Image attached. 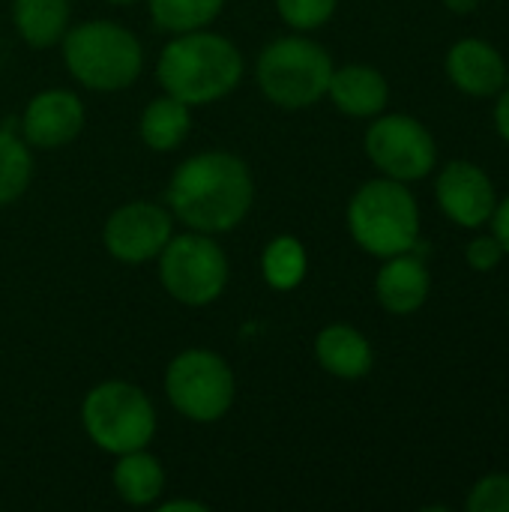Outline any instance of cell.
Returning a JSON list of instances; mask_svg holds the SVG:
<instances>
[{
	"label": "cell",
	"instance_id": "21",
	"mask_svg": "<svg viewBox=\"0 0 509 512\" xmlns=\"http://www.w3.org/2000/svg\"><path fill=\"white\" fill-rule=\"evenodd\" d=\"M33 177V156L27 141L12 129H0V207L18 201Z\"/></svg>",
	"mask_w": 509,
	"mask_h": 512
},
{
	"label": "cell",
	"instance_id": "28",
	"mask_svg": "<svg viewBox=\"0 0 509 512\" xmlns=\"http://www.w3.org/2000/svg\"><path fill=\"white\" fill-rule=\"evenodd\" d=\"M210 507L207 504H201V501H168V504H162L159 512H207Z\"/></svg>",
	"mask_w": 509,
	"mask_h": 512
},
{
	"label": "cell",
	"instance_id": "29",
	"mask_svg": "<svg viewBox=\"0 0 509 512\" xmlns=\"http://www.w3.org/2000/svg\"><path fill=\"white\" fill-rule=\"evenodd\" d=\"M444 3H447V9H453L456 15H468V12L477 9L480 0H444Z\"/></svg>",
	"mask_w": 509,
	"mask_h": 512
},
{
	"label": "cell",
	"instance_id": "10",
	"mask_svg": "<svg viewBox=\"0 0 509 512\" xmlns=\"http://www.w3.org/2000/svg\"><path fill=\"white\" fill-rule=\"evenodd\" d=\"M171 213L150 201H129L117 207L105 228L102 243L111 258L123 264H144L150 258H159L165 243L171 240Z\"/></svg>",
	"mask_w": 509,
	"mask_h": 512
},
{
	"label": "cell",
	"instance_id": "1",
	"mask_svg": "<svg viewBox=\"0 0 509 512\" xmlns=\"http://www.w3.org/2000/svg\"><path fill=\"white\" fill-rule=\"evenodd\" d=\"M255 201L249 165L228 150H204L177 165L168 183L171 213L201 234L234 231Z\"/></svg>",
	"mask_w": 509,
	"mask_h": 512
},
{
	"label": "cell",
	"instance_id": "23",
	"mask_svg": "<svg viewBox=\"0 0 509 512\" xmlns=\"http://www.w3.org/2000/svg\"><path fill=\"white\" fill-rule=\"evenodd\" d=\"M339 0H276L282 21L294 30H315L327 24Z\"/></svg>",
	"mask_w": 509,
	"mask_h": 512
},
{
	"label": "cell",
	"instance_id": "20",
	"mask_svg": "<svg viewBox=\"0 0 509 512\" xmlns=\"http://www.w3.org/2000/svg\"><path fill=\"white\" fill-rule=\"evenodd\" d=\"M306 270H309V258H306V249L297 237H276L264 246V255H261V276L270 288L276 291H294L303 279H306Z\"/></svg>",
	"mask_w": 509,
	"mask_h": 512
},
{
	"label": "cell",
	"instance_id": "18",
	"mask_svg": "<svg viewBox=\"0 0 509 512\" xmlns=\"http://www.w3.org/2000/svg\"><path fill=\"white\" fill-rule=\"evenodd\" d=\"M12 21L27 45L51 48L69 30V0H12Z\"/></svg>",
	"mask_w": 509,
	"mask_h": 512
},
{
	"label": "cell",
	"instance_id": "14",
	"mask_svg": "<svg viewBox=\"0 0 509 512\" xmlns=\"http://www.w3.org/2000/svg\"><path fill=\"white\" fill-rule=\"evenodd\" d=\"M429 285L432 282H429V270H426L423 258L414 252H402V255L387 258V264L378 270L375 294L387 312L411 315L426 303Z\"/></svg>",
	"mask_w": 509,
	"mask_h": 512
},
{
	"label": "cell",
	"instance_id": "4",
	"mask_svg": "<svg viewBox=\"0 0 509 512\" xmlns=\"http://www.w3.org/2000/svg\"><path fill=\"white\" fill-rule=\"evenodd\" d=\"M348 228L360 249L378 258L411 252L420 240V210L405 183L393 177L369 180L348 204Z\"/></svg>",
	"mask_w": 509,
	"mask_h": 512
},
{
	"label": "cell",
	"instance_id": "27",
	"mask_svg": "<svg viewBox=\"0 0 509 512\" xmlns=\"http://www.w3.org/2000/svg\"><path fill=\"white\" fill-rule=\"evenodd\" d=\"M495 126H498L501 138L509 144V84L501 87V96H498V105H495Z\"/></svg>",
	"mask_w": 509,
	"mask_h": 512
},
{
	"label": "cell",
	"instance_id": "24",
	"mask_svg": "<svg viewBox=\"0 0 509 512\" xmlns=\"http://www.w3.org/2000/svg\"><path fill=\"white\" fill-rule=\"evenodd\" d=\"M468 512H509V474H489L483 477L468 501H465Z\"/></svg>",
	"mask_w": 509,
	"mask_h": 512
},
{
	"label": "cell",
	"instance_id": "16",
	"mask_svg": "<svg viewBox=\"0 0 509 512\" xmlns=\"http://www.w3.org/2000/svg\"><path fill=\"white\" fill-rule=\"evenodd\" d=\"M315 357L330 375L345 378V381L366 378L372 372V363H375L369 339L348 324L324 327L315 339Z\"/></svg>",
	"mask_w": 509,
	"mask_h": 512
},
{
	"label": "cell",
	"instance_id": "13",
	"mask_svg": "<svg viewBox=\"0 0 509 512\" xmlns=\"http://www.w3.org/2000/svg\"><path fill=\"white\" fill-rule=\"evenodd\" d=\"M447 75L468 96H495L507 84V63L495 45L462 39L447 54Z\"/></svg>",
	"mask_w": 509,
	"mask_h": 512
},
{
	"label": "cell",
	"instance_id": "15",
	"mask_svg": "<svg viewBox=\"0 0 509 512\" xmlns=\"http://www.w3.org/2000/svg\"><path fill=\"white\" fill-rule=\"evenodd\" d=\"M327 96L348 117H375L387 108L390 87L378 69L354 63V66L333 69Z\"/></svg>",
	"mask_w": 509,
	"mask_h": 512
},
{
	"label": "cell",
	"instance_id": "26",
	"mask_svg": "<svg viewBox=\"0 0 509 512\" xmlns=\"http://www.w3.org/2000/svg\"><path fill=\"white\" fill-rule=\"evenodd\" d=\"M492 222H495L492 228H495V237H498L504 255H509V198L498 201V207H495V213H492Z\"/></svg>",
	"mask_w": 509,
	"mask_h": 512
},
{
	"label": "cell",
	"instance_id": "11",
	"mask_svg": "<svg viewBox=\"0 0 509 512\" xmlns=\"http://www.w3.org/2000/svg\"><path fill=\"white\" fill-rule=\"evenodd\" d=\"M435 195L441 210L462 228H480L492 219L495 207H498V195H495V183L489 180V174L465 159L450 162L435 183Z\"/></svg>",
	"mask_w": 509,
	"mask_h": 512
},
{
	"label": "cell",
	"instance_id": "19",
	"mask_svg": "<svg viewBox=\"0 0 509 512\" xmlns=\"http://www.w3.org/2000/svg\"><path fill=\"white\" fill-rule=\"evenodd\" d=\"M189 126H192V111L186 102L174 99V96H159L153 99L144 114H141V141L156 150V153H168V150H177L186 135H189Z\"/></svg>",
	"mask_w": 509,
	"mask_h": 512
},
{
	"label": "cell",
	"instance_id": "9",
	"mask_svg": "<svg viewBox=\"0 0 509 512\" xmlns=\"http://www.w3.org/2000/svg\"><path fill=\"white\" fill-rule=\"evenodd\" d=\"M366 153L384 177L399 183L423 180L438 159L432 132L408 114L378 117L366 132Z\"/></svg>",
	"mask_w": 509,
	"mask_h": 512
},
{
	"label": "cell",
	"instance_id": "6",
	"mask_svg": "<svg viewBox=\"0 0 509 512\" xmlns=\"http://www.w3.org/2000/svg\"><path fill=\"white\" fill-rule=\"evenodd\" d=\"M81 423L87 438L111 456L144 450L156 435L153 402L141 387L126 381L96 384L84 396Z\"/></svg>",
	"mask_w": 509,
	"mask_h": 512
},
{
	"label": "cell",
	"instance_id": "25",
	"mask_svg": "<svg viewBox=\"0 0 509 512\" xmlns=\"http://www.w3.org/2000/svg\"><path fill=\"white\" fill-rule=\"evenodd\" d=\"M465 258H468V264H471L474 270L489 273V270H495V267L501 264L504 249H501L498 237H477V240H471V246H468Z\"/></svg>",
	"mask_w": 509,
	"mask_h": 512
},
{
	"label": "cell",
	"instance_id": "12",
	"mask_svg": "<svg viewBox=\"0 0 509 512\" xmlns=\"http://www.w3.org/2000/svg\"><path fill=\"white\" fill-rule=\"evenodd\" d=\"M81 129H84V105L72 90L36 93L21 117V138L42 150H54L75 141Z\"/></svg>",
	"mask_w": 509,
	"mask_h": 512
},
{
	"label": "cell",
	"instance_id": "7",
	"mask_svg": "<svg viewBox=\"0 0 509 512\" xmlns=\"http://www.w3.org/2000/svg\"><path fill=\"white\" fill-rule=\"evenodd\" d=\"M159 279L171 300L201 309L222 297L228 285V258L210 234H171L159 252Z\"/></svg>",
	"mask_w": 509,
	"mask_h": 512
},
{
	"label": "cell",
	"instance_id": "17",
	"mask_svg": "<svg viewBox=\"0 0 509 512\" xmlns=\"http://www.w3.org/2000/svg\"><path fill=\"white\" fill-rule=\"evenodd\" d=\"M111 480L129 507H150L165 492V468L156 456L147 453V447L117 456Z\"/></svg>",
	"mask_w": 509,
	"mask_h": 512
},
{
	"label": "cell",
	"instance_id": "2",
	"mask_svg": "<svg viewBox=\"0 0 509 512\" xmlns=\"http://www.w3.org/2000/svg\"><path fill=\"white\" fill-rule=\"evenodd\" d=\"M156 78L162 90L180 102L210 105L228 96L243 78V54L219 33H177L159 54Z\"/></svg>",
	"mask_w": 509,
	"mask_h": 512
},
{
	"label": "cell",
	"instance_id": "8",
	"mask_svg": "<svg viewBox=\"0 0 509 512\" xmlns=\"http://www.w3.org/2000/svg\"><path fill=\"white\" fill-rule=\"evenodd\" d=\"M234 372L231 366L207 348L183 351L171 360L165 372V396L192 423H216L234 405Z\"/></svg>",
	"mask_w": 509,
	"mask_h": 512
},
{
	"label": "cell",
	"instance_id": "3",
	"mask_svg": "<svg viewBox=\"0 0 509 512\" xmlns=\"http://www.w3.org/2000/svg\"><path fill=\"white\" fill-rule=\"evenodd\" d=\"M63 60L75 81L90 90L114 93L138 81L144 66L141 42L132 30L114 21H84L66 30Z\"/></svg>",
	"mask_w": 509,
	"mask_h": 512
},
{
	"label": "cell",
	"instance_id": "5",
	"mask_svg": "<svg viewBox=\"0 0 509 512\" xmlns=\"http://www.w3.org/2000/svg\"><path fill=\"white\" fill-rule=\"evenodd\" d=\"M261 93L288 111H300L327 96L333 60L324 45L306 36H282L258 54Z\"/></svg>",
	"mask_w": 509,
	"mask_h": 512
},
{
	"label": "cell",
	"instance_id": "30",
	"mask_svg": "<svg viewBox=\"0 0 509 512\" xmlns=\"http://www.w3.org/2000/svg\"><path fill=\"white\" fill-rule=\"evenodd\" d=\"M111 3H117V6H129V3H138V0H111Z\"/></svg>",
	"mask_w": 509,
	"mask_h": 512
},
{
	"label": "cell",
	"instance_id": "22",
	"mask_svg": "<svg viewBox=\"0 0 509 512\" xmlns=\"http://www.w3.org/2000/svg\"><path fill=\"white\" fill-rule=\"evenodd\" d=\"M225 0H150V15L156 27L168 33L204 30L213 18H219Z\"/></svg>",
	"mask_w": 509,
	"mask_h": 512
}]
</instances>
